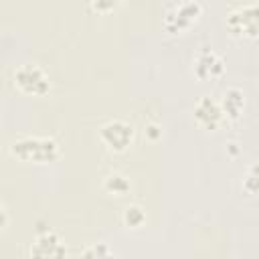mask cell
Instances as JSON below:
<instances>
[{"mask_svg":"<svg viewBox=\"0 0 259 259\" xmlns=\"http://www.w3.org/2000/svg\"><path fill=\"white\" fill-rule=\"evenodd\" d=\"M221 105H223V111H225L227 119L237 121L241 117L243 109H245V93H243V89L229 87L221 97Z\"/></svg>","mask_w":259,"mask_h":259,"instance_id":"obj_9","label":"cell"},{"mask_svg":"<svg viewBox=\"0 0 259 259\" xmlns=\"http://www.w3.org/2000/svg\"><path fill=\"white\" fill-rule=\"evenodd\" d=\"M202 16V6L196 0H182L172 4L164 18H162V26L168 34H182L188 28H192L196 24V20Z\"/></svg>","mask_w":259,"mask_h":259,"instance_id":"obj_2","label":"cell"},{"mask_svg":"<svg viewBox=\"0 0 259 259\" xmlns=\"http://www.w3.org/2000/svg\"><path fill=\"white\" fill-rule=\"evenodd\" d=\"M229 32L239 38H259V2L243 4L227 14Z\"/></svg>","mask_w":259,"mask_h":259,"instance_id":"obj_3","label":"cell"},{"mask_svg":"<svg viewBox=\"0 0 259 259\" xmlns=\"http://www.w3.org/2000/svg\"><path fill=\"white\" fill-rule=\"evenodd\" d=\"M0 217H2V221H0V227H2V231L8 227V210H6V206L2 204L0 206Z\"/></svg>","mask_w":259,"mask_h":259,"instance_id":"obj_16","label":"cell"},{"mask_svg":"<svg viewBox=\"0 0 259 259\" xmlns=\"http://www.w3.org/2000/svg\"><path fill=\"white\" fill-rule=\"evenodd\" d=\"M243 188L249 192V194H257L259 192V162L251 164L245 178H243Z\"/></svg>","mask_w":259,"mask_h":259,"instance_id":"obj_12","label":"cell"},{"mask_svg":"<svg viewBox=\"0 0 259 259\" xmlns=\"http://www.w3.org/2000/svg\"><path fill=\"white\" fill-rule=\"evenodd\" d=\"M136 138V127L125 119H109L99 127V142L111 152H125Z\"/></svg>","mask_w":259,"mask_h":259,"instance_id":"obj_5","label":"cell"},{"mask_svg":"<svg viewBox=\"0 0 259 259\" xmlns=\"http://www.w3.org/2000/svg\"><path fill=\"white\" fill-rule=\"evenodd\" d=\"M192 115H194V121L206 132H217L227 119L223 105H221V99H214L210 95H202L194 103Z\"/></svg>","mask_w":259,"mask_h":259,"instance_id":"obj_6","label":"cell"},{"mask_svg":"<svg viewBox=\"0 0 259 259\" xmlns=\"http://www.w3.org/2000/svg\"><path fill=\"white\" fill-rule=\"evenodd\" d=\"M30 255L34 257H65L67 255V249H65V243L61 241V237L47 229V231H40L30 247Z\"/></svg>","mask_w":259,"mask_h":259,"instance_id":"obj_8","label":"cell"},{"mask_svg":"<svg viewBox=\"0 0 259 259\" xmlns=\"http://www.w3.org/2000/svg\"><path fill=\"white\" fill-rule=\"evenodd\" d=\"M144 134H146V138H148L150 142H158V140L162 138V125H158V123H148L146 130H144Z\"/></svg>","mask_w":259,"mask_h":259,"instance_id":"obj_15","label":"cell"},{"mask_svg":"<svg viewBox=\"0 0 259 259\" xmlns=\"http://www.w3.org/2000/svg\"><path fill=\"white\" fill-rule=\"evenodd\" d=\"M8 154L20 162L30 164H53L61 156L57 140L45 136H22L8 146Z\"/></svg>","mask_w":259,"mask_h":259,"instance_id":"obj_1","label":"cell"},{"mask_svg":"<svg viewBox=\"0 0 259 259\" xmlns=\"http://www.w3.org/2000/svg\"><path fill=\"white\" fill-rule=\"evenodd\" d=\"M12 79H14L16 89L24 95H30V97H42L51 91L49 75L45 73V69H40L38 65H32V63L20 65L14 71Z\"/></svg>","mask_w":259,"mask_h":259,"instance_id":"obj_4","label":"cell"},{"mask_svg":"<svg viewBox=\"0 0 259 259\" xmlns=\"http://www.w3.org/2000/svg\"><path fill=\"white\" fill-rule=\"evenodd\" d=\"M81 255H83V257H111V255H115V251L109 249L105 243H95V245L83 249Z\"/></svg>","mask_w":259,"mask_h":259,"instance_id":"obj_14","label":"cell"},{"mask_svg":"<svg viewBox=\"0 0 259 259\" xmlns=\"http://www.w3.org/2000/svg\"><path fill=\"white\" fill-rule=\"evenodd\" d=\"M121 221L127 229H140L144 223H146V210L140 206V204H127L123 208V214H121Z\"/></svg>","mask_w":259,"mask_h":259,"instance_id":"obj_11","label":"cell"},{"mask_svg":"<svg viewBox=\"0 0 259 259\" xmlns=\"http://www.w3.org/2000/svg\"><path fill=\"white\" fill-rule=\"evenodd\" d=\"M123 0H89V6L95 14H109L113 12Z\"/></svg>","mask_w":259,"mask_h":259,"instance_id":"obj_13","label":"cell"},{"mask_svg":"<svg viewBox=\"0 0 259 259\" xmlns=\"http://www.w3.org/2000/svg\"><path fill=\"white\" fill-rule=\"evenodd\" d=\"M225 71L227 67L223 57L210 49H202L192 61V73L198 81H217L225 75Z\"/></svg>","mask_w":259,"mask_h":259,"instance_id":"obj_7","label":"cell"},{"mask_svg":"<svg viewBox=\"0 0 259 259\" xmlns=\"http://www.w3.org/2000/svg\"><path fill=\"white\" fill-rule=\"evenodd\" d=\"M229 150H231V154H233V156L239 152V150H237V144H229Z\"/></svg>","mask_w":259,"mask_h":259,"instance_id":"obj_17","label":"cell"},{"mask_svg":"<svg viewBox=\"0 0 259 259\" xmlns=\"http://www.w3.org/2000/svg\"><path fill=\"white\" fill-rule=\"evenodd\" d=\"M103 190H105L107 194H111V196L121 198V196L130 194L132 182H130V178H127L125 174H121V172H109V174L103 178Z\"/></svg>","mask_w":259,"mask_h":259,"instance_id":"obj_10","label":"cell"}]
</instances>
